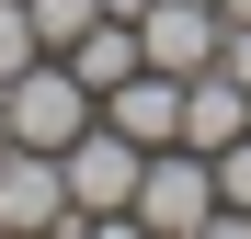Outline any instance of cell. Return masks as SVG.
Instances as JSON below:
<instances>
[{
	"instance_id": "1",
	"label": "cell",
	"mask_w": 251,
	"mask_h": 239,
	"mask_svg": "<svg viewBox=\"0 0 251 239\" xmlns=\"http://www.w3.org/2000/svg\"><path fill=\"white\" fill-rule=\"evenodd\" d=\"M57 171H69V228H80V239H126V228H137L126 205H137V171H149V148L126 137V126H103V114H92V126L57 148Z\"/></svg>"
},
{
	"instance_id": "2",
	"label": "cell",
	"mask_w": 251,
	"mask_h": 239,
	"mask_svg": "<svg viewBox=\"0 0 251 239\" xmlns=\"http://www.w3.org/2000/svg\"><path fill=\"white\" fill-rule=\"evenodd\" d=\"M126 217H137L149 239H205V228H217V159H205V148H149V171H137V205H126Z\"/></svg>"
},
{
	"instance_id": "3",
	"label": "cell",
	"mask_w": 251,
	"mask_h": 239,
	"mask_svg": "<svg viewBox=\"0 0 251 239\" xmlns=\"http://www.w3.org/2000/svg\"><path fill=\"white\" fill-rule=\"evenodd\" d=\"M0 91H12V137H23V148H69V137H80V126L103 114V91H92V80H80V68L57 57V46L34 57V68H12Z\"/></svg>"
},
{
	"instance_id": "4",
	"label": "cell",
	"mask_w": 251,
	"mask_h": 239,
	"mask_svg": "<svg viewBox=\"0 0 251 239\" xmlns=\"http://www.w3.org/2000/svg\"><path fill=\"white\" fill-rule=\"evenodd\" d=\"M217 34H228L217 0H149V12H137V57L194 80V68H217Z\"/></svg>"
},
{
	"instance_id": "5",
	"label": "cell",
	"mask_w": 251,
	"mask_h": 239,
	"mask_svg": "<svg viewBox=\"0 0 251 239\" xmlns=\"http://www.w3.org/2000/svg\"><path fill=\"white\" fill-rule=\"evenodd\" d=\"M103 126H126L137 148H172V137H183V68H149V57H137V68L103 91Z\"/></svg>"
},
{
	"instance_id": "6",
	"label": "cell",
	"mask_w": 251,
	"mask_h": 239,
	"mask_svg": "<svg viewBox=\"0 0 251 239\" xmlns=\"http://www.w3.org/2000/svg\"><path fill=\"white\" fill-rule=\"evenodd\" d=\"M0 228H69V171L57 148H0Z\"/></svg>"
},
{
	"instance_id": "7",
	"label": "cell",
	"mask_w": 251,
	"mask_h": 239,
	"mask_svg": "<svg viewBox=\"0 0 251 239\" xmlns=\"http://www.w3.org/2000/svg\"><path fill=\"white\" fill-rule=\"evenodd\" d=\"M228 137H251V91H240L228 68H194V80H183V148L217 159Z\"/></svg>"
},
{
	"instance_id": "8",
	"label": "cell",
	"mask_w": 251,
	"mask_h": 239,
	"mask_svg": "<svg viewBox=\"0 0 251 239\" xmlns=\"http://www.w3.org/2000/svg\"><path fill=\"white\" fill-rule=\"evenodd\" d=\"M57 57H69L80 80H92V91H114V80L137 68V23H126V12H103V23L80 34V46H57Z\"/></svg>"
},
{
	"instance_id": "9",
	"label": "cell",
	"mask_w": 251,
	"mask_h": 239,
	"mask_svg": "<svg viewBox=\"0 0 251 239\" xmlns=\"http://www.w3.org/2000/svg\"><path fill=\"white\" fill-rule=\"evenodd\" d=\"M217 228H251V137L217 148Z\"/></svg>"
},
{
	"instance_id": "10",
	"label": "cell",
	"mask_w": 251,
	"mask_h": 239,
	"mask_svg": "<svg viewBox=\"0 0 251 239\" xmlns=\"http://www.w3.org/2000/svg\"><path fill=\"white\" fill-rule=\"evenodd\" d=\"M34 12V34H46V46H80V34L103 23V0H23Z\"/></svg>"
},
{
	"instance_id": "11",
	"label": "cell",
	"mask_w": 251,
	"mask_h": 239,
	"mask_svg": "<svg viewBox=\"0 0 251 239\" xmlns=\"http://www.w3.org/2000/svg\"><path fill=\"white\" fill-rule=\"evenodd\" d=\"M34 57H46L34 12H23V0H0V80H12V68H34Z\"/></svg>"
},
{
	"instance_id": "12",
	"label": "cell",
	"mask_w": 251,
	"mask_h": 239,
	"mask_svg": "<svg viewBox=\"0 0 251 239\" xmlns=\"http://www.w3.org/2000/svg\"><path fill=\"white\" fill-rule=\"evenodd\" d=\"M217 68H228L240 91H251V23H228V34H217Z\"/></svg>"
},
{
	"instance_id": "13",
	"label": "cell",
	"mask_w": 251,
	"mask_h": 239,
	"mask_svg": "<svg viewBox=\"0 0 251 239\" xmlns=\"http://www.w3.org/2000/svg\"><path fill=\"white\" fill-rule=\"evenodd\" d=\"M103 12H126V23H137V12H149V0H103Z\"/></svg>"
},
{
	"instance_id": "14",
	"label": "cell",
	"mask_w": 251,
	"mask_h": 239,
	"mask_svg": "<svg viewBox=\"0 0 251 239\" xmlns=\"http://www.w3.org/2000/svg\"><path fill=\"white\" fill-rule=\"evenodd\" d=\"M0 148H12V91H0Z\"/></svg>"
}]
</instances>
